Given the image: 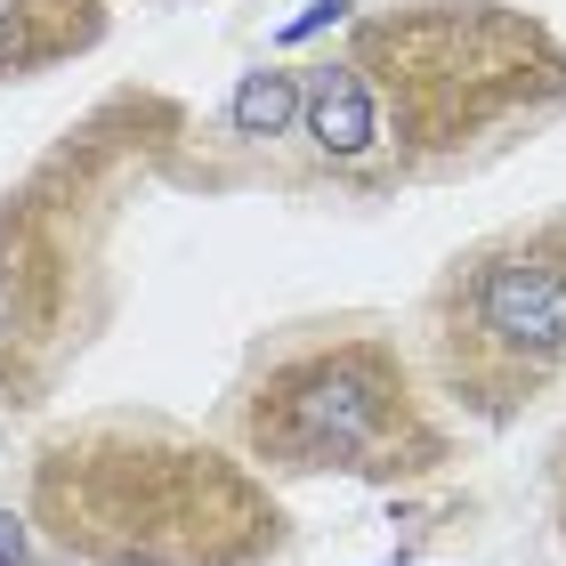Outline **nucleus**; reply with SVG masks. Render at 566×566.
<instances>
[{
	"label": "nucleus",
	"mask_w": 566,
	"mask_h": 566,
	"mask_svg": "<svg viewBox=\"0 0 566 566\" xmlns=\"http://www.w3.org/2000/svg\"><path fill=\"white\" fill-rule=\"evenodd\" d=\"M413 356L453 421L510 429L566 389V211L461 243L413 300Z\"/></svg>",
	"instance_id": "39448f33"
},
{
	"label": "nucleus",
	"mask_w": 566,
	"mask_h": 566,
	"mask_svg": "<svg viewBox=\"0 0 566 566\" xmlns=\"http://www.w3.org/2000/svg\"><path fill=\"white\" fill-rule=\"evenodd\" d=\"M24 518L73 566H268L292 551L283 494L163 405H97L24 446Z\"/></svg>",
	"instance_id": "f03ea898"
},
{
	"label": "nucleus",
	"mask_w": 566,
	"mask_h": 566,
	"mask_svg": "<svg viewBox=\"0 0 566 566\" xmlns=\"http://www.w3.org/2000/svg\"><path fill=\"white\" fill-rule=\"evenodd\" d=\"M17 421H24V405L9 397V373H0V478H9V453H17Z\"/></svg>",
	"instance_id": "6e6552de"
},
{
	"label": "nucleus",
	"mask_w": 566,
	"mask_h": 566,
	"mask_svg": "<svg viewBox=\"0 0 566 566\" xmlns=\"http://www.w3.org/2000/svg\"><path fill=\"white\" fill-rule=\"evenodd\" d=\"M211 429L268 485L348 478V485H421L446 478L461 437L429 389L413 332L373 316H300L243 348Z\"/></svg>",
	"instance_id": "20e7f679"
},
{
	"label": "nucleus",
	"mask_w": 566,
	"mask_h": 566,
	"mask_svg": "<svg viewBox=\"0 0 566 566\" xmlns=\"http://www.w3.org/2000/svg\"><path fill=\"white\" fill-rule=\"evenodd\" d=\"M551 518H558V543H566V437H558V453H551Z\"/></svg>",
	"instance_id": "1a4fd4ad"
},
{
	"label": "nucleus",
	"mask_w": 566,
	"mask_h": 566,
	"mask_svg": "<svg viewBox=\"0 0 566 566\" xmlns=\"http://www.w3.org/2000/svg\"><path fill=\"white\" fill-rule=\"evenodd\" d=\"M195 114L163 90H122L0 195V373L33 405L65 380L114 307V243L138 187H187Z\"/></svg>",
	"instance_id": "7ed1b4c3"
},
{
	"label": "nucleus",
	"mask_w": 566,
	"mask_h": 566,
	"mask_svg": "<svg viewBox=\"0 0 566 566\" xmlns=\"http://www.w3.org/2000/svg\"><path fill=\"white\" fill-rule=\"evenodd\" d=\"M566 130V41L518 0H389L307 57L283 195L397 202Z\"/></svg>",
	"instance_id": "f257e3e1"
},
{
	"label": "nucleus",
	"mask_w": 566,
	"mask_h": 566,
	"mask_svg": "<svg viewBox=\"0 0 566 566\" xmlns=\"http://www.w3.org/2000/svg\"><path fill=\"white\" fill-rule=\"evenodd\" d=\"M0 566H49V543L24 518V502H0Z\"/></svg>",
	"instance_id": "0eeeda50"
},
{
	"label": "nucleus",
	"mask_w": 566,
	"mask_h": 566,
	"mask_svg": "<svg viewBox=\"0 0 566 566\" xmlns=\"http://www.w3.org/2000/svg\"><path fill=\"white\" fill-rule=\"evenodd\" d=\"M106 24H114L106 0H0V90L90 57Z\"/></svg>",
	"instance_id": "423d86ee"
}]
</instances>
